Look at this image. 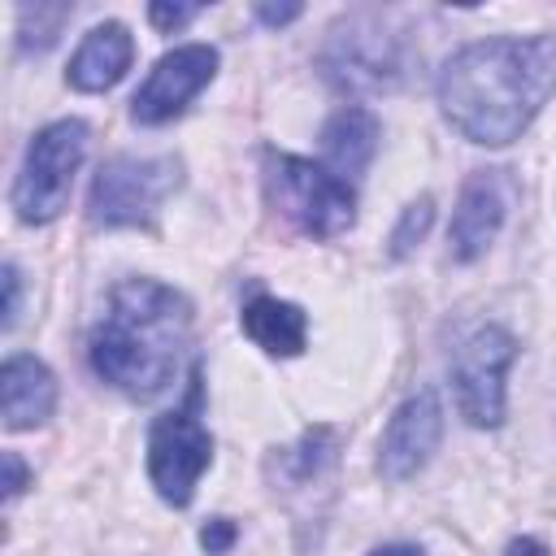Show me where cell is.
<instances>
[{
	"label": "cell",
	"mask_w": 556,
	"mask_h": 556,
	"mask_svg": "<svg viewBox=\"0 0 556 556\" xmlns=\"http://www.w3.org/2000/svg\"><path fill=\"white\" fill-rule=\"evenodd\" d=\"M439 439H443V404H439V395H434V391L408 395V400L391 413V421H387V430H382V443H378V473H382L387 482H404V478L421 473V469L430 465Z\"/></svg>",
	"instance_id": "11"
},
{
	"label": "cell",
	"mask_w": 556,
	"mask_h": 556,
	"mask_svg": "<svg viewBox=\"0 0 556 556\" xmlns=\"http://www.w3.org/2000/svg\"><path fill=\"white\" fill-rule=\"evenodd\" d=\"M56 408V378L39 356H9L0 365V417L9 430H26L48 421Z\"/></svg>",
	"instance_id": "12"
},
{
	"label": "cell",
	"mask_w": 556,
	"mask_h": 556,
	"mask_svg": "<svg viewBox=\"0 0 556 556\" xmlns=\"http://www.w3.org/2000/svg\"><path fill=\"white\" fill-rule=\"evenodd\" d=\"M430 222H434V200L430 195H417L404 213H400V222H395V230H391V248H387V256L391 261H404L421 239H426V230H430Z\"/></svg>",
	"instance_id": "18"
},
{
	"label": "cell",
	"mask_w": 556,
	"mask_h": 556,
	"mask_svg": "<svg viewBox=\"0 0 556 556\" xmlns=\"http://www.w3.org/2000/svg\"><path fill=\"white\" fill-rule=\"evenodd\" d=\"M17 295H22V278H17V265L4 261V330L17 321Z\"/></svg>",
	"instance_id": "22"
},
{
	"label": "cell",
	"mask_w": 556,
	"mask_h": 556,
	"mask_svg": "<svg viewBox=\"0 0 556 556\" xmlns=\"http://www.w3.org/2000/svg\"><path fill=\"white\" fill-rule=\"evenodd\" d=\"M235 539H239V526H235L230 517H213V521L200 526V547H204L208 556H226V552L235 547Z\"/></svg>",
	"instance_id": "19"
},
{
	"label": "cell",
	"mask_w": 556,
	"mask_h": 556,
	"mask_svg": "<svg viewBox=\"0 0 556 556\" xmlns=\"http://www.w3.org/2000/svg\"><path fill=\"white\" fill-rule=\"evenodd\" d=\"M556 87L552 35H500L452 52L439 70V109L469 139L504 148L539 117Z\"/></svg>",
	"instance_id": "1"
},
{
	"label": "cell",
	"mask_w": 556,
	"mask_h": 556,
	"mask_svg": "<svg viewBox=\"0 0 556 556\" xmlns=\"http://www.w3.org/2000/svg\"><path fill=\"white\" fill-rule=\"evenodd\" d=\"M504 556H552L539 539H530V534H521V539H513L508 547H504Z\"/></svg>",
	"instance_id": "24"
},
{
	"label": "cell",
	"mask_w": 556,
	"mask_h": 556,
	"mask_svg": "<svg viewBox=\"0 0 556 556\" xmlns=\"http://www.w3.org/2000/svg\"><path fill=\"white\" fill-rule=\"evenodd\" d=\"M317 65L330 87L365 96V91H387L404 78V48L391 30H382L378 17L356 13L330 30Z\"/></svg>",
	"instance_id": "7"
},
{
	"label": "cell",
	"mask_w": 556,
	"mask_h": 556,
	"mask_svg": "<svg viewBox=\"0 0 556 556\" xmlns=\"http://www.w3.org/2000/svg\"><path fill=\"white\" fill-rule=\"evenodd\" d=\"M513 200H517V178L508 169H473L460 187V200H456V213L447 226L452 261H465V265L478 261L495 243Z\"/></svg>",
	"instance_id": "10"
},
{
	"label": "cell",
	"mask_w": 556,
	"mask_h": 556,
	"mask_svg": "<svg viewBox=\"0 0 556 556\" xmlns=\"http://www.w3.org/2000/svg\"><path fill=\"white\" fill-rule=\"evenodd\" d=\"M334 452H339V434L330 426H313V430H304L300 443L282 447L269 460V469L278 473L282 486H308V482H317L334 465Z\"/></svg>",
	"instance_id": "16"
},
{
	"label": "cell",
	"mask_w": 556,
	"mask_h": 556,
	"mask_svg": "<svg viewBox=\"0 0 556 556\" xmlns=\"http://www.w3.org/2000/svg\"><path fill=\"white\" fill-rule=\"evenodd\" d=\"M191 17H200V4H148V22L156 26V30H178V26H187Z\"/></svg>",
	"instance_id": "20"
},
{
	"label": "cell",
	"mask_w": 556,
	"mask_h": 556,
	"mask_svg": "<svg viewBox=\"0 0 556 556\" xmlns=\"http://www.w3.org/2000/svg\"><path fill=\"white\" fill-rule=\"evenodd\" d=\"M191 343V300L156 278H126L109 291L91 330V369L122 395L152 400L174 382Z\"/></svg>",
	"instance_id": "2"
},
{
	"label": "cell",
	"mask_w": 556,
	"mask_h": 556,
	"mask_svg": "<svg viewBox=\"0 0 556 556\" xmlns=\"http://www.w3.org/2000/svg\"><path fill=\"white\" fill-rule=\"evenodd\" d=\"M517 356V339L486 321L473 326L456 352H452V387H456V408L469 426H500L504 421V378Z\"/></svg>",
	"instance_id": "8"
},
{
	"label": "cell",
	"mask_w": 556,
	"mask_h": 556,
	"mask_svg": "<svg viewBox=\"0 0 556 556\" xmlns=\"http://www.w3.org/2000/svg\"><path fill=\"white\" fill-rule=\"evenodd\" d=\"M83 152H87V126L78 117L52 122L26 143L22 169L13 178V208L26 226H43L65 208Z\"/></svg>",
	"instance_id": "4"
},
{
	"label": "cell",
	"mask_w": 556,
	"mask_h": 556,
	"mask_svg": "<svg viewBox=\"0 0 556 556\" xmlns=\"http://www.w3.org/2000/svg\"><path fill=\"white\" fill-rule=\"evenodd\" d=\"M130 56H135V39L122 22H100L83 35L78 52L70 56V87L74 91H109L126 70H130Z\"/></svg>",
	"instance_id": "13"
},
{
	"label": "cell",
	"mask_w": 556,
	"mask_h": 556,
	"mask_svg": "<svg viewBox=\"0 0 556 556\" xmlns=\"http://www.w3.org/2000/svg\"><path fill=\"white\" fill-rule=\"evenodd\" d=\"M369 556H421V547H417V543H382V547H374Z\"/></svg>",
	"instance_id": "25"
},
{
	"label": "cell",
	"mask_w": 556,
	"mask_h": 556,
	"mask_svg": "<svg viewBox=\"0 0 556 556\" xmlns=\"http://www.w3.org/2000/svg\"><path fill=\"white\" fill-rule=\"evenodd\" d=\"M70 17H74V4H22L17 9V48L22 52L52 48Z\"/></svg>",
	"instance_id": "17"
},
{
	"label": "cell",
	"mask_w": 556,
	"mask_h": 556,
	"mask_svg": "<svg viewBox=\"0 0 556 556\" xmlns=\"http://www.w3.org/2000/svg\"><path fill=\"white\" fill-rule=\"evenodd\" d=\"M208 465H213V434L200 421V369H195L187 404L161 413L148 430V478L165 504L182 508L191 504Z\"/></svg>",
	"instance_id": "5"
},
{
	"label": "cell",
	"mask_w": 556,
	"mask_h": 556,
	"mask_svg": "<svg viewBox=\"0 0 556 556\" xmlns=\"http://www.w3.org/2000/svg\"><path fill=\"white\" fill-rule=\"evenodd\" d=\"M22 491H26V465L17 452H4V500L13 504Z\"/></svg>",
	"instance_id": "21"
},
{
	"label": "cell",
	"mask_w": 556,
	"mask_h": 556,
	"mask_svg": "<svg viewBox=\"0 0 556 556\" xmlns=\"http://www.w3.org/2000/svg\"><path fill=\"white\" fill-rule=\"evenodd\" d=\"M304 13V4H256V17L265 22V26H287V22H295Z\"/></svg>",
	"instance_id": "23"
},
{
	"label": "cell",
	"mask_w": 556,
	"mask_h": 556,
	"mask_svg": "<svg viewBox=\"0 0 556 556\" xmlns=\"http://www.w3.org/2000/svg\"><path fill=\"white\" fill-rule=\"evenodd\" d=\"M178 182L182 165L174 156H113L91 178L87 213L96 226H148Z\"/></svg>",
	"instance_id": "6"
},
{
	"label": "cell",
	"mask_w": 556,
	"mask_h": 556,
	"mask_svg": "<svg viewBox=\"0 0 556 556\" xmlns=\"http://www.w3.org/2000/svg\"><path fill=\"white\" fill-rule=\"evenodd\" d=\"M243 334L265 348L269 356H300L304 352V339H308V317L300 304L291 300H278V295H252L243 304V317H239Z\"/></svg>",
	"instance_id": "15"
},
{
	"label": "cell",
	"mask_w": 556,
	"mask_h": 556,
	"mask_svg": "<svg viewBox=\"0 0 556 556\" xmlns=\"http://www.w3.org/2000/svg\"><path fill=\"white\" fill-rule=\"evenodd\" d=\"M217 74V48L208 43H182L174 52H165L152 74L143 78V87L130 100V117L139 126H161L169 117H178Z\"/></svg>",
	"instance_id": "9"
},
{
	"label": "cell",
	"mask_w": 556,
	"mask_h": 556,
	"mask_svg": "<svg viewBox=\"0 0 556 556\" xmlns=\"http://www.w3.org/2000/svg\"><path fill=\"white\" fill-rule=\"evenodd\" d=\"M374 152H378V117L369 109L348 104V109L330 113V122L321 126V156H326L330 174H339V178L365 174Z\"/></svg>",
	"instance_id": "14"
},
{
	"label": "cell",
	"mask_w": 556,
	"mask_h": 556,
	"mask_svg": "<svg viewBox=\"0 0 556 556\" xmlns=\"http://www.w3.org/2000/svg\"><path fill=\"white\" fill-rule=\"evenodd\" d=\"M261 178L269 204L304 235L313 239H334L352 226L356 217V195L348 178L330 174L326 165H313L291 152H265L261 156Z\"/></svg>",
	"instance_id": "3"
}]
</instances>
